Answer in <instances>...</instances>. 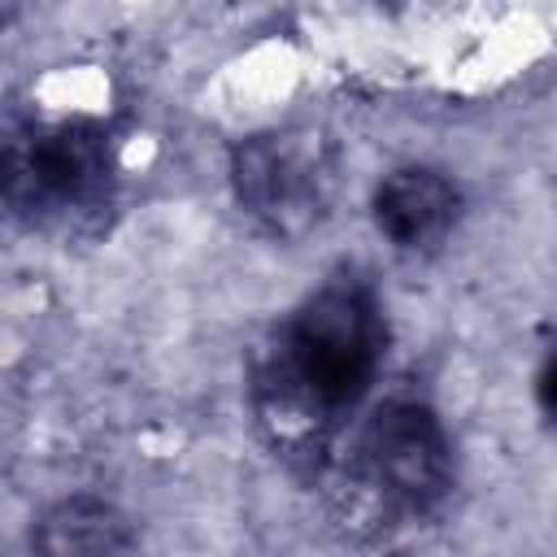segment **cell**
<instances>
[{"label":"cell","instance_id":"1","mask_svg":"<svg viewBox=\"0 0 557 557\" xmlns=\"http://www.w3.org/2000/svg\"><path fill=\"white\" fill-rule=\"evenodd\" d=\"M383 344V309L361 278L335 274L313 287L278 326L257 379V409L274 440L313 444L335 431L374 387Z\"/></svg>","mask_w":557,"mask_h":557},{"label":"cell","instance_id":"2","mask_svg":"<svg viewBox=\"0 0 557 557\" xmlns=\"http://www.w3.org/2000/svg\"><path fill=\"white\" fill-rule=\"evenodd\" d=\"M113 148L91 117L30 122L4 144V205L30 231H96L113 205Z\"/></svg>","mask_w":557,"mask_h":557},{"label":"cell","instance_id":"3","mask_svg":"<svg viewBox=\"0 0 557 557\" xmlns=\"http://www.w3.org/2000/svg\"><path fill=\"white\" fill-rule=\"evenodd\" d=\"M335 183L339 157L318 126L257 131L231 148V191L239 209L278 239H300L322 226Z\"/></svg>","mask_w":557,"mask_h":557},{"label":"cell","instance_id":"4","mask_svg":"<svg viewBox=\"0 0 557 557\" xmlns=\"http://www.w3.org/2000/svg\"><path fill=\"white\" fill-rule=\"evenodd\" d=\"M357 474L400 513H431L453 492V440L418 396L383 400L357 435Z\"/></svg>","mask_w":557,"mask_h":557},{"label":"cell","instance_id":"5","mask_svg":"<svg viewBox=\"0 0 557 557\" xmlns=\"http://www.w3.org/2000/svg\"><path fill=\"white\" fill-rule=\"evenodd\" d=\"M374 226L400 252H431L448 239L461 213L457 183L435 165H396L374 187Z\"/></svg>","mask_w":557,"mask_h":557},{"label":"cell","instance_id":"6","mask_svg":"<svg viewBox=\"0 0 557 557\" xmlns=\"http://www.w3.org/2000/svg\"><path fill=\"white\" fill-rule=\"evenodd\" d=\"M131 544V518L113 500L87 492L52 500L30 531L35 557H126Z\"/></svg>","mask_w":557,"mask_h":557},{"label":"cell","instance_id":"7","mask_svg":"<svg viewBox=\"0 0 557 557\" xmlns=\"http://www.w3.org/2000/svg\"><path fill=\"white\" fill-rule=\"evenodd\" d=\"M535 400H540V413L557 426V348L548 352V361H544V370L535 379Z\"/></svg>","mask_w":557,"mask_h":557}]
</instances>
